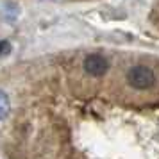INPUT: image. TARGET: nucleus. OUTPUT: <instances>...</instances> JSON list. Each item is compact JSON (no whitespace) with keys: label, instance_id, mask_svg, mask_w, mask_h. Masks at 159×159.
<instances>
[{"label":"nucleus","instance_id":"nucleus-4","mask_svg":"<svg viewBox=\"0 0 159 159\" xmlns=\"http://www.w3.org/2000/svg\"><path fill=\"white\" fill-rule=\"evenodd\" d=\"M9 50H11L9 41H7V39H2V41H0V56H6Z\"/></svg>","mask_w":159,"mask_h":159},{"label":"nucleus","instance_id":"nucleus-2","mask_svg":"<svg viewBox=\"0 0 159 159\" xmlns=\"http://www.w3.org/2000/svg\"><path fill=\"white\" fill-rule=\"evenodd\" d=\"M82 66H84V70H86L88 75H91V77H102L109 70V61L106 56L89 54V56H86Z\"/></svg>","mask_w":159,"mask_h":159},{"label":"nucleus","instance_id":"nucleus-3","mask_svg":"<svg viewBox=\"0 0 159 159\" xmlns=\"http://www.w3.org/2000/svg\"><path fill=\"white\" fill-rule=\"evenodd\" d=\"M9 113V97L4 91H0V120L6 118Z\"/></svg>","mask_w":159,"mask_h":159},{"label":"nucleus","instance_id":"nucleus-1","mask_svg":"<svg viewBox=\"0 0 159 159\" xmlns=\"http://www.w3.org/2000/svg\"><path fill=\"white\" fill-rule=\"evenodd\" d=\"M127 82L134 89H150L156 84V75L148 66L145 65H136L129 68L127 72Z\"/></svg>","mask_w":159,"mask_h":159}]
</instances>
